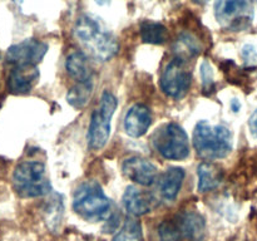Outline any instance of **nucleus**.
Here are the masks:
<instances>
[{
  "label": "nucleus",
  "mask_w": 257,
  "mask_h": 241,
  "mask_svg": "<svg viewBox=\"0 0 257 241\" xmlns=\"http://www.w3.org/2000/svg\"><path fill=\"white\" fill-rule=\"evenodd\" d=\"M74 35L94 59L108 62L115 57L119 44L102 19L93 14H83L75 22Z\"/></svg>",
  "instance_id": "obj_1"
},
{
  "label": "nucleus",
  "mask_w": 257,
  "mask_h": 241,
  "mask_svg": "<svg viewBox=\"0 0 257 241\" xmlns=\"http://www.w3.org/2000/svg\"><path fill=\"white\" fill-rule=\"evenodd\" d=\"M63 200L59 195H54V197L49 201L47 207V223L49 226L50 230L55 231L58 228V226L60 225V221H62L63 216Z\"/></svg>",
  "instance_id": "obj_21"
},
{
  "label": "nucleus",
  "mask_w": 257,
  "mask_h": 241,
  "mask_svg": "<svg viewBox=\"0 0 257 241\" xmlns=\"http://www.w3.org/2000/svg\"><path fill=\"white\" fill-rule=\"evenodd\" d=\"M161 241H180L183 237L177 220H165L158 227Z\"/></svg>",
  "instance_id": "obj_23"
},
{
  "label": "nucleus",
  "mask_w": 257,
  "mask_h": 241,
  "mask_svg": "<svg viewBox=\"0 0 257 241\" xmlns=\"http://www.w3.org/2000/svg\"><path fill=\"white\" fill-rule=\"evenodd\" d=\"M93 93V82H78L73 88L68 90L67 102L74 108H83L89 102Z\"/></svg>",
  "instance_id": "obj_19"
},
{
  "label": "nucleus",
  "mask_w": 257,
  "mask_h": 241,
  "mask_svg": "<svg viewBox=\"0 0 257 241\" xmlns=\"http://www.w3.org/2000/svg\"><path fill=\"white\" fill-rule=\"evenodd\" d=\"M152 123V113L151 109L145 104L132 105L125 113L124 117V131L128 136L133 138L142 137L150 128Z\"/></svg>",
  "instance_id": "obj_12"
},
{
  "label": "nucleus",
  "mask_w": 257,
  "mask_h": 241,
  "mask_svg": "<svg viewBox=\"0 0 257 241\" xmlns=\"http://www.w3.org/2000/svg\"><path fill=\"white\" fill-rule=\"evenodd\" d=\"M242 57L243 59L246 60L247 63H253L257 60V50L255 49L253 45H245L242 48Z\"/></svg>",
  "instance_id": "obj_25"
},
{
  "label": "nucleus",
  "mask_w": 257,
  "mask_h": 241,
  "mask_svg": "<svg viewBox=\"0 0 257 241\" xmlns=\"http://www.w3.org/2000/svg\"><path fill=\"white\" fill-rule=\"evenodd\" d=\"M191 80L192 75L186 62L176 58L166 65L161 77V88L168 97L181 99L190 90Z\"/></svg>",
  "instance_id": "obj_8"
},
{
  "label": "nucleus",
  "mask_w": 257,
  "mask_h": 241,
  "mask_svg": "<svg viewBox=\"0 0 257 241\" xmlns=\"http://www.w3.org/2000/svg\"><path fill=\"white\" fill-rule=\"evenodd\" d=\"M193 2H195L196 4H205V3L210 2V0H193Z\"/></svg>",
  "instance_id": "obj_29"
},
{
  "label": "nucleus",
  "mask_w": 257,
  "mask_h": 241,
  "mask_svg": "<svg viewBox=\"0 0 257 241\" xmlns=\"http://www.w3.org/2000/svg\"><path fill=\"white\" fill-rule=\"evenodd\" d=\"M13 187L20 197L33 198L48 195L52 191V183L42 162L25 161L14 170Z\"/></svg>",
  "instance_id": "obj_4"
},
{
  "label": "nucleus",
  "mask_w": 257,
  "mask_h": 241,
  "mask_svg": "<svg viewBox=\"0 0 257 241\" xmlns=\"http://www.w3.org/2000/svg\"><path fill=\"white\" fill-rule=\"evenodd\" d=\"M178 225L183 237L190 241H201L206 233V221L202 215L195 211H187L178 216Z\"/></svg>",
  "instance_id": "obj_15"
},
{
  "label": "nucleus",
  "mask_w": 257,
  "mask_h": 241,
  "mask_svg": "<svg viewBox=\"0 0 257 241\" xmlns=\"http://www.w3.org/2000/svg\"><path fill=\"white\" fill-rule=\"evenodd\" d=\"M152 143L166 160L181 161L190 155V140L186 131L177 123H166L155 131Z\"/></svg>",
  "instance_id": "obj_5"
},
{
  "label": "nucleus",
  "mask_w": 257,
  "mask_h": 241,
  "mask_svg": "<svg viewBox=\"0 0 257 241\" xmlns=\"http://www.w3.org/2000/svg\"><path fill=\"white\" fill-rule=\"evenodd\" d=\"M176 52L178 53V59L185 60V58H191L193 55L198 54L200 53V45H198L197 40L192 38V35L183 34L178 38Z\"/></svg>",
  "instance_id": "obj_22"
},
{
  "label": "nucleus",
  "mask_w": 257,
  "mask_h": 241,
  "mask_svg": "<svg viewBox=\"0 0 257 241\" xmlns=\"http://www.w3.org/2000/svg\"><path fill=\"white\" fill-rule=\"evenodd\" d=\"M98 5H107L109 3V0H95Z\"/></svg>",
  "instance_id": "obj_28"
},
{
  "label": "nucleus",
  "mask_w": 257,
  "mask_h": 241,
  "mask_svg": "<svg viewBox=\"0 0 257 241\" xmlns=\"http://www.w3.org/2000/svg\"><path fill=\"white\" fill-rule=\"evenodd\" d=\"M248 128H250L253 137L257 138V109L251 114L250 119H248Z\"/></svg>",
  "instance_id": "obj_26"
},
{
  "label": "nucleus",
  "mask_w": 257,
  "mask_h": 241,
  "mask_svg": "<svg viewBox=\"0 0 257 241\" xmlns=\"http://www.w3.org/2000/svg\"><path fill=\"white\" fill-rule=\"evenodd\" d=\"M192 142L197 155L203 160H221L232 151V132L226 126L200 120L193 130Z\"/></svg>",
  "instance_id": "obj_2"
},
{
  "label": "nucleus",
  "mask_w": 257,
  "mask_h": 241,
  "mask_svg": "<svg viewBox=\"0 0 257 241\" xmlns=\"http://www.w3.org/2000/svg\"><path fill=\"white\" fill-rule=\"evenodd\" d=\"M231 109H232L235 113H237L238 110L241 109L240 100H237V99H232V100H231Z\"/></svg>",
  "instance_id": "obj_27"
},
{
  "label": "nucleus",
  "mask_w": 257,
  "mask_h": 241,
  "mask_svg": "<svg viewBox=\"0 0 257 241\" xmlns=\"http://www.w3.org/2000/svg\"><path fill=\"white\" fill-rule=\"evenodd\" d=\"M113 241H143L142 227L136 218H128Z\"/></svg>",
  "instance_id": "obj_20"
},
{
  "label": "nucleus",
  "mask_w": 257,
  "mask_h": 241,
  "mask_svg": "<svg viewBox=\"0 0 257 241\" xmlns=\"http://www.w3.org/2000/svg\"><path fill=\"white\" fill-rule=\"evenodd\" d=\"M39 80L37 65L15 67L8 77V89L13 94H27Z\"/></svg>",
  "instance_id": "obj_13"
},
{
  "label": "nucleus",
  "mask_w": 257,
  "mask_h": 241,
  "mask_svg": "<svg viewBox=\"0 0 257 241\" xmlns=\"http://www.w3.org/2000/svg\"><path fill=\"white\" fill-rule=\"evenodd\" d=\"M73 208L87 221L97 222L110 213V201L95 181H85L78 186L73 197Z\"/></svg>",
  "instance_id": "obj_3"
},
{
  "label": "nucleus",
  "mask_w": 257,
  "mask_h": 241,
  "mask_svg": "<svg viewBox=\"0 0 257 241\" xmlns=\"http://www.w3.org/2000/svg\"><path fill=\"white\" fill-rule=\"evenodd\" d=\"M123 206L131 216L137 217L152 212L157 206V200L152 193L138 186H128L123 195Z\"/></svg>",
  "instance_id": "obj_11"
},
{
  "label": "nucleus",
  "mask_w": 257,
  "mask_h": 241,
  "mask_svg": "<svg viewBox=\"0 0 257 241\" xmlns=\"http://www.w3.org/2000/svg\"><path fill=\"white\" fill-rule=\"evenodd\" d=\"M48 45L37 39H27L12 45L7 52V62L14 67H29L42 62Z\"/></svg>",
  "instance_id": "obj_9"
},
{
  "label": "nucleus",
  "mask_w": 257,
  "mask_h": 241,
  "mask_svg": "<svg viewBox=\"0 0 257 241\" xmlns=\"http://www.w3.org/2000/svg\"><path fill=\"white\" fill-rule=\"evenodd\" d=\"M141 38L148 44H165L168 39V30L161 23L146 20L141 24Z\"/></svg>",
  "instance_id": "obj_18"
},
{
  "label": "nucleus",
  "mask_w": 257,
  "mask_h": 241,
  "mask_svg": "<svg viewBox=\"0 0 257 241\" xmlns=\"http://www.w3.org/2000/svg\"><path fill=\"white\" fill-rule=\"evenodd\" d=\"M215 15L225 29L245 30L253 19L252 0H216Z\"/></svg>",
  "instance_id": "obj_7"
},
{
  "label": "nucleus",
  "mask_w": 257,
  "mask_h": 241,
  "mask_svg": "<svg viewBox=\"0 0 257 241\" xmlns=\"http://www.w3.org/2000/svg\"><path fill=\"white\" fill-rule=\"evenodd\" d=\"M65 69L73 79L78 82L92 80V68L87 55L83 52H72L65 60Z\"/></svg>",
  "instance_id": "obj_16"
},
{
  "label": "nucleus",
  "mask_w": 257,
  "mask_h": 241,
  "mask_svg": "<svg viewBox=\"0 0 257 241\" xmlns=\"http://www.w3.org/2000/svg\"><path fill=\"white\" fill-rule=\"evenodd\" d=\"M198 175V191L208 192L216 190L222 181V171L218 166L211 162H203L197 168Z\"/></svg>",
  "instance_id": "obj_17"
},
{
  "label": "nucleus",
  "mask_w": 257,
  "mask_h": 241,
  "mask_svg": "<svg viewBox=\"0 0 257 241\" xmlns=\"http://www.w3.org/2000/svg\"><path fill=\"white\" fill-rule=\"evenodd\" d=\"M122 172L128 180L140 186H152L157 180V167L142 157H130L123 162Z\"/></svg>",
  "instance_id": "obj_10"
},
{
  "label": "nucleus",
  "mask_w": 257,
  "mask_h": 241,
  "mask_svg": "<svg viewBox=\"0 0 257 241\" xmlns=\"http://www.w3.org/2000/svg\"><path fill=\"white\" fill-rule=\"evenodd\" d=\"M186 172L181 167H170L162 173L160 177V188L161 196L165 201L172 202L180 193L181 187H182L183 180H185Z\"/></svg>",
  "instance_id": "obj_14"
},
{
  "label": "nucleus",
  "mask_w": 257,
  "mask_h": 241,
  "mask_svg": "<svg viewBox=\"0 0 257 241\" xmlns=\"http://www.w3.org/2000/svg\"><path fill=\"white\" fill-rule=\"evenodd\" d=\"M117 98L109 90L103 92L100 103L92 113L88 130V146L90 150H102L110 136V120L117 109Z\"/></svg>",
  "instance_id": "obj_6"
},
{
  "label": "nucleus",
  "mask_w": 257,
  "mask_h": 241,
  "mask_svg": "<svg viewBox=\"0 0 257 241\" xmlns=\"http://www.w3.org/2000/svg\"><path fill=\"white\" fill-rule=\"evenodd\" d=\"M201 79H202L203 90L210 92L213 89L215 82H213L212 68H211L210 63L206 62V60H203L202 64H201Z\"/></svg>",
  "instance_id": "obj_24"
}]
</instances>
